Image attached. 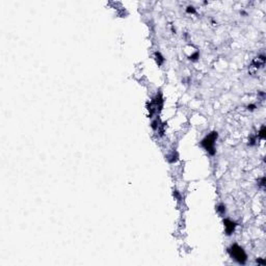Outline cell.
<instances>
[{
    "label": "cell",
    "mask_w": 266,
    "mask_h": 266,
    "mask_svg": "<svg viewBox=\"0 0 266 266\" xmlns=\"http://www.w3.org/2000/svg\"><path fill=\"white\" fill-rule=\"evenodd\" d=\"M229 254L231 255V257L234 259L235 261H237L239 264H244L246 262V254L244 252V249L242 247H240L238 244H234L232 245L230 249H228Z\"/></svg>",
    "instance_id": "6da1fadb"
},
{
    "label": "cell",
    "mask_w": 266,
    "mask_h": 266,
    "mask_svg": "<svg viewBox=\"0 0 266 266\" xmlns=\"http://www.w3.org/2000/svg\"><path fill=\"white\" fill-rule=\"evenodd\" d=\"M223 223H225V229H226L227 235H231L234 232L235 228H236V223L234 221H232L231 219H225Z\"/></svg>",
    "instance_id": "3957f363"
},
{
    "label": "cell",
    "mask_w": 266,
    "mask_h": 266,
    "mask_svg": "<svg viewBox=\"0 0 266 266\" xmlns=\"http://www.w3.org/2000/svg\"><path fill=\"white\" fill-rule=\"evenodd\" d=\"M186 11H187V13H196V9H194V6H188Z\"/></svg>",
    "instance_id": "8992f818"
},
{
    "label": "cell",
    "mask_w": 266,
    "mask_h": 266,
    "mask_svg": "<svg viewBox=\"0 0 266 266\" xmlns=\"http://www.w3.org/2000/svg\"><path fill=\"white\" fill-rule=\"evenodd\" d=\"M264 129H265V127H262L261 128V131H260V133H259V135H260V137L261 138H264V136H265V134H264Z\"/></svg>",
    "instance_id": "5b68a950"
},
{
    "label": "cell",
    "mask_w": 266,
    "mask_h": 266,
    "mask_svg": "<svg viewBox=\"0 0 266 266\" xmlns=\"http://www.w3.org/2000/svg\"><path fill=\"white\" fill-rule=\"evenodd\" d=\"M217 138V132H211L209 135H207L205 138L203 139L201 145L203 148H205L207 152L211 155L215 154V150H214V145H215V140Z\"/></svg>",
    "instance_id": "7a4b0ae2"
},
{
    "label": "cell",
    "mask_w": 266,
    "mask_h": 266,
    "mask_svg": "<svg viewBox=\"0 0 266 266\" xmlns=\"http://www.w3.org/2000/svg\"><path fill=\"white\" fill-rule=\"evenodd\" d=\"M217 211H218V213L219 214H225V212H226V207H225V205H223V204H220V205L217 206Z\"/></svg>",
    "instance_id": "277c9868"
}]
</instances>
